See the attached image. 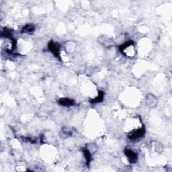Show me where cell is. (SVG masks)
<instances>
[{
    "instance_id": "6da1fadb",
    "label": "cell",
    "mask_w": 172,
    "mask_h": 172,
    "mask_svg": "<svg viewBox=\"0 0 172 172\" xmlns=\"http://www.w3.org/2000/svg\"><path fill=\"white\" fill-rule=\"evenodd\" d=\"M48 50L52 53L56 57L60 59L59 56V45L55 42H51L48 44Z\"/></svg>"
},
{
    "instance_id": "7a4b0ae2",
    "label": "cell",
    "mask_w": 172,
    "mask_h": 172,
    "mask_svg": "<svg viewBox=\"0 0 172 172\" xmlns=\"http://www.w3.org/2000/svg\"><path fill=\"white\" fill-rule=\"evenodd\" d=\"M145 133V130L144 127H142L141 129L137 130V131L132 132V133L129 134V138L131 140L138 139L143 137Z\"/></svg>"
},
{
    "instance_id": "3957f363",
    "label": "cell",
    "mask_w": 172,
    "mask_h": 172,
    "mask_svg": "<svg viewBox=\"0 0 172 172\" xmlns=\"http://www.w3.org/2000/svg\"><path fill=\"white\" fill-rule=\"evenodd\" d=\"M124 153L126 154V157L129 159V161L131 163H135L137 160V155L136 153H134V151H132L131 149H125Z\"/></svg>"
},
{
    "instance_id": "277c9868",
    "label": "cell",
    "mask_w": 172,
    "mask_h": 172,
    "mask_svg": "<svg viewBox=\"0 0 172 172\" xmlns=\"http://www.w3.org/2000/svg\"><path fill=\"white\" fill-rule=\"evenodd\" d=\"M59 104L63 106H72L75 104V102L73 100L69 99V98H63L59 100Z\"/></svg>"
},
{
    "instance_id": "5b68a950",
    "label": "cell",
    "mask_w": 172,
    "mask_h": 172,
    "mask_svg": "<svg viewBox=\"0 0 172 172\" xmlns=\"http://www.w3.org/2000/svg\"><path fill=\"white\" fill-rule=\"evenodd\" d=\"M104 92H102V91H100L98 97L95 98V99L92 100L91 102H92V103H98L100 102H102L103 100V98H104Z\"/></svg>"
},
{
    "instance_id": "8992f818",
    "label": "cell",
    "mask_w": 172,
    "mask_h": 172,
    "mask_svg": "<svg viewBox=\"0 0 172 172\" xmlns=\"http://www.w3.org/2000/svg\"><path fill=\"white\" fill-rule=\"evenodd\" d=\"M83 153H84V155H85V159H86V160H87V163H89L90 162V160H91V153L89 152V151H88L87 149H83Z\"/></svg>"
},
{
    "instance_id": "52a82bcc",
    "label": "cell",
    "mask_w": 172,
    "mask_h": 172,
    "mask_svg": "<svg viewBox=\"0 0 172 172\" xmlns=\"http://www.w3.org/2000/svg\"><path fill=\"white\" fill-rule=\"evenodd\" d=\"M34 30V26L33 25H27L26 27H24V31L26 33H33Z\"/></svg>"
}]
</instances>
